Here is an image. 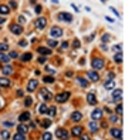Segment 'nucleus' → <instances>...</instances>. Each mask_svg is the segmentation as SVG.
<instances>
[{"label":"nucleus","instance_id":"f257e3e1","mask_svg":"<svg viewBox=\"0 0 125 140\" xmlns=\"http://www.w3.org/2000/svg\"><path fill=\"white\" fill-rule=\"evenodd\" d=\"M91 66H92V69H95V70H101V69H104V66H105V62H104V59H101V57H94L91 60Z\"/></svg>","mask_w":125,"mask_h":140},{"label":"nucleus","instance_id":"f03ea898","mask_svg":"<svg viewBox=\"0 0 125 140\" xmlns=\"http://www.w3.org/2000/svg\"><path fill=\"white\" fill-rule=\"evenodd\" d=\"M57 103H65L68 99H70V92H62V93H58L57 96L54 97Z\"/></svg>","mask_w":125,"mask_h":140},{"label":"nucleus","instance_id":"7ed1b4c3","mask_svg":"<svg viewBox=\"0 0 125 140\" xmlns=\"http://www.w3.org/2000/svg\"><path fill=\"white\" fill-rule=\"evenodd\" d=\"M50 36L53 37V39H58V37H61V36H62V29H61V27H58V26L51 27Z\"/></svg>","mask_w":125,"mask_h":140},{"label":"nucleus","instance_id":"20e7f679","mask_svg":"<svg viewBox=\"0 0 125 140\" xmlns=\"http://www.w3.org/2000/svg\"><path fill=\"white\" fill-rule=\"evenodd\" d=\"M55 136H57L58 139H61V140H67L70 134H68V132L64 130V129H57V130H55Z\"/></svg>","mask_w":125,"mask_h":140},{"label":"nucleus","instance_id":"39448f33","mask_svg":"<svg viewBox=\"0 0 125 140\" xmlns=\"http://www.w3.org/2000/svg\"><path fill=\"white\" fill-rule=\"evenodd\" d=\"M46 26H47V19L46 17H39V19L36 20V27L39 30H43Z\"/></svg>","mask_w":125,"mask_h":140},{"label":"nucleus","instance_id":"423d86ee","mask_svg":"<svg viewBox=\"0 0 125 140\" xmlns=\"http://www.w3.org/2000/svg\"><path fill=\"white\" fill-rule=\"evenodd\" d=\"M87 76H88V79L91 80V82H98L100 80V74L97 73V70H88V72H87Z\"/></svg>","mask_w":125,"mask_h":140},{"label":"nucleus","instance_id":"0eeeda50","mask_svg":"<svg viewBox=\"0 0 125 140\" xmlns=\"http://www.w3.org/2000/svg\"><path fill=\"white\" fill-rule=\"evenodd\" d=\"M111 136L115 137V139H118V140H121V139H122V132H121L119 127H112V129H111Z\"/></svg>","mask_w":125,"mask_h":140},{"label":"nucleus","instance_id":"6e6552de","mask_svg":"<svg viewBox=\"0 0 125 140\" xmlns=\"http://www.w3.org/2000/svg\"><path fill=\"white\" fill-rule=\"evenodd\" d=\"M10 30H12L14 34H17V36L23 33V27H22V24H12V26H10Z\"/></svg>","mask_w":125,"mask_h":140},{"label":"nucleus","instance_id":"1a4fd4ad","mask_svg":"<svg viewBox=\"0 0 125 140\" xmlns=\"http://www.w3.org/2000/svg\"><path fill=\"white\" fill-rule=\"evenodd\" d=\"M102 117V110L101 109H94L91 113V119L92 120H100Z\"/></svg>","mask_w":125,"mask_h":140},{"label":"nucleus","instance_id":"9d476101","mask_svg":"<svg viewBox=\"0 0 125 140\" xmlns=\"http://www.w3.org/2000/svg\"><path fill=\"white\" fill-rule=\"evenodd\" d=\"M58 20H64V22L70 23V22H72V16L70 13H60L58 15Z\"/></svg>","mask_w":125,"mask_h":140},{"label":"nucleus","instance_id":"9b49d317","mask_svg":"<svg viewBox=\"0 0 125 140\" xmlns=\"http://www.w3.org/2000/svg\"><path fill=\"white\" fill-rule=\"evenodd\" d=\"M37 52H39L40 54H43V56H50L51 53H53V50H51L50 47H44V46H41L37 49Z\"/></svg>","mask_w":125,"mask_h":140},{"label":"nucleus","instance_id":"f8f14e48","mask_svg":"<svg viewBox=\"0 0 125 140\" xmlns=\"http://www.w3.org/2000/svg\"><path fill=\"white\" fill-rule=\"evenodd\" d=\"M37 85H39V83H37V80L36 79H33V80H30L29 82V85H27V92H34V90L37 89Z\"/></svg>","mask_w":125,"mask_h":140},{"label":"nucleus","instance_id":"ddd939ff","mask_svg":"<svg viewBox=\"0 0 125 140\" xmlns=\"http://www.w3.org/2000/svg\"><path fill=\"white\" fill-rule=\"evenodd\" d=\"M71 134L74 136V137L81 136L82 134V127H81V126H74V127L71 129Z\"/></svg>","mask_w":125,"mask_h":140},{"label":"nucleus","instance_id":"4468645a","mask_svg":"<svg viewBox=\"0 0 125 140\" xmlns=\"http://www.w3.org/2000/svg\"><path fill=\"white\" fill-rule=\"evenodd\" d=\"M87 101H88V104H97V97H95V93H92V92L87 93Z\"/></svg>","mask_w":125,"mask_h":140},{"label":"nucleus","instance_id":"2eb2a0df","mask_svg":"<svg viewBox=\"0 0 125 140\" xmlns=\"http://www.w3.org/2000/svg\"><path fill=\"white\" fill-rule=\"evenodd\" d=\"M81 119H82V113L81 111H72V114H71V120L72 122H81Z\"/></svg>","mask_w":125,"mask_h":140},{"label":"nucleus","instance_id":"dca6fc26","mask_svg":"<svg viewBox=\"0 0 125 140\" xmlns=\"http://www.w3.org/2000/svg\"><path fill=\"white\" fill-rule=\"evenodd\" d=\"M112 99H114V100H117V101L122 99V90H121V89L114 90V92H112Z\"/></svg>","mask_w":125,"mask_h":140},{"label":"nucleus","instance_id":"f3484780","mask_svg":"<svg viewBox=\"0 0 125 140\" xmlns=\"http://www.w3.org/2000/svg\"><path fill=\"white\" fill-rule=\"evenodd\" d=\"M88 129H90V132H91V133H97V132H98V124H97V122H95V120H91V122H90Z\"/></svg>","mask_w":125,"mask_h":140},{"label":"nucleus","instance_id":"a211bd4d","mask_svg":"<svg viewBox=\"0 0 125 140\" xmlns=\"http://www.w3.org/2000/svg\"><path fill=\"white\" fill-rule=\"evenodd\" d=\"M41 96H43V99H44V100H47V101L53 99V96H51V93L48 92L47 89H41Z\"/></svg>","mask_w":125,"mask_h":140},{"label":"nucleus","instance_id":"6ab92c4d","mask_svg":"<svg viewBox=\"0 0 125 140\" xmlns=\"http://www.w3.org/2000/svg\"><path fill=\"white\" fill-rule=\"evenodd\" d=\"M2 73L4 76H10V74H13V67L12 66H9V64H6L4 67L2 69Z\"/></svg>","mask_w":125,"mask_h":140},{"label":"nucleus","instance_id":"aec40b11","mask_svg":"<svg viewBox=\"0 0 125 140\" xmlns=\"http://www.w3.org/2000/svg\"><path fill=\"white\" fill-rule=\"evenodd\" d=\"M19 120L22 122V123H26V122H29L30 120V113L29 111H26V113H22L19 116Z\"/></svg>","mask_w":125,"mask_h":140},{"label":"nucleus","instance_id":"412c9836","mask_svg":"<svg viewBox=\"0 0 125 140\" xmlns=\"http://www.w3.org/2000/svg\"><path fill=\"white\" fill-rule=\"evenodd\" d=\"M9 13H10V7H9V6H6V4H0V15L7 16Z\"/></svg>","mask_w":125,"mask_h":140},{"label":"nucleus","instance_id":"4be33fe9","mask_svg":"<svg viewBox=\"0 0 125 140\" xmlns=\"http://www.w3.org/2000/svg\"><path fill=\"white\" fill-rule=\"evenodd\" d=\"M29 129H30L29 126H26L24 123H22V124L19 126V127H17V132H19V133H22V134H26V133L29 132Z\"/></svg>","mask_w":125,"mask_h":140},{"label":"nucleus","instance_id":"5701e85b","mask_svg":"<svg viewBox=\"0 0 125 140\" xmlns=\"http://www.w3.org/2000/svg\"><path fill=\"white\" fill-rule=\"evenodd\" d=\"M115 87V82L114 80H107L105 83H104V89H107V90H111V89H114Z\"/></svg>","mask_w":125,"mask_h":140},{"label":"nucleus","instance_id":"b1692460","mask_svg":"<svg viewBox=\"0 0 125 140\" xmlns=\"http://www.w3.org/2000/svg\"><path fill=\"white\" fill-rule=\"evenodd\" d=\"M0 86L2 87H9L10 86V80L7 77H0Z\"/></svg>","mask_w":125,"mask_h":140},{"label":"nucleus","instance_id":"393cba45","mask_svg":"<svg viewBox=\"0 0 125 140\" xmlns=\"http://www.w3.org/2000/svg\"><path fill=\"white\" fill-rule=\"evenodd\" d=\"M77 82L80 83V86L81 87H88V80H85V79H82V77H77Z\"/></svg>","mask_w":125,"mask_h":140},{"label":"nucleus","instance_id":"a878e982","mask_svg":"<svg viewBox=\"0 0 125 140\" xmlns=\"http://www.w3.org/2000/svg\"><path fill=\"white\" fill-rule=\"evenodd\" d=\"M31 57H33V54H31L30 52H27V53L22 54V60H23V62H30Z\"/></svg>","mask_w":125,"mask_h":140},{"label":"nucleus","instance_id":"bb28decb","mask_svg":"<svg viewBox=\"0 0 125 140\" xmlns=\"http://www.w3.org/2000/svg\"><path fill=\"white\" fill-rule=\"evenodd\" d=\"M0 62H3V63H6V64H7V63L10 62V57L2 52V53H0Z\"/></svg>","mask_w":125,"mask_h":140},{"label":"nucleus","instance_id":"cd10ccee","mask_svg":"<svg viewBox=\"0 0 125 140\" xmlns=\"http://www.w3.org/2000/svg\"><path fill=\"white\" fill-rule=\"evenodd\" d=\"M114 62L115 63H122V53L118 52L117 54H114Z\"/></svg>","mask_w":125,"mask_h":140},{"label":"nucleus","instance_id":"c85d7f7f","mask_svg":"<svg viewBox=\"0 0 125 140\" xmlns=\"http://www.w3.org/2000/svg\"><path fill=\"white\" fill-rule=\"evenodd\" d=\"M47 110H48V106H47V104H40V107H39V113H40V114H46Z\"/></svg>","mask_w":125,"mask_h":140},{"label":"nucleus","instance_id":"c756f323","mask_svg":"<svg viewBox=\"0 0 125 140\" xmlns=\"http://www.w3.org/2000/svg\"><path fill=\"white\" fill-rule=\"evenodd\" d=\"M0 137H2L3 140H9L10 139V133L7 130H2L0 132Z\"/></svg>","mask_w":125,"mask_h":140},{"label":"nucleus","instance_id":"7c9ffc66","mask_svg":"<svg viewBox=\"0 0 125 140\" xmlns=\"http://www.w3.org/2000/svg\"><path fill=\"white\" fill-rule=\"evenodd\" d=\"M13 140H26V134H22L17 132L16 134H13Z\"/></svg>","mask_w":125,"mask_h":140},{"label":"nucleus","instance_id":"2f4dec72","mask_svg":"<svg viewBox=\"0 0 125 140\" xmlns=\"http://www.w3.org/2000/svg\"><path fill=\"white\" fill-rule=\"evenodd\" d=\"M43 82L46 83V85H47V83H48V85H51V83H54V77H53V76H44Z\"/></svg>","mask_w":125,"mask_h":140},{"label":"nucleus","instance_id":"473e14b6","mask_svg":"<svg viewBox=\"0 0 125 140\" xmlns=\"http://www.w3.org/2000/svg\"><path fill=\"white\" fill-rule=\"evenodd\" d=\"M47 113H48V116H50V117H54V116H55V113H57V109H55L54 106H53V107H48Z\"/></svg>","mask_w":125,"mask_h":140},{"label":"nucleus","instance_id":"72a5a7b5","mask_svg":"<svg viewBox=\"0 0 125 140\" xmlns=\"http://www.w3.org/2000/svg\"><path fill=\"white\" fill-rule=\"evenodd\" d=\"M47 46H50V47H57L58 43H57L54 39H50V40H47Z\"/></svg>","mask_w":125,"mask_h":140},{"label":"nucleus","instance_id":"f704fd0d","mask_svg":"<svg viewBox=\"0 0 125 140\" xmlns=\"http://www.w3.org/2000/svg\"><path fill=\"white\" fill-rule=\"evenodd\" d=\"M31 103H33V99H31V97H26V99H24V106L26 107H30Z\"/></svg>","mask_w":125,"mask_h":140},{"label":"nucleus","instance_id":"c9c22d12","mask_svg":"<svg viewBox=\"0 0 125 140\" xmlns=\"http://www.w3.org/2000/svg\"><path fill=\"white\" fill-rule=\"evenodd\" d=\"M41 139H43V140H51V133H48V132L43 133V136H41Z\"/></svg>","mask_w":125,"mask_h":140},{"label":"nucleus","instance_id":"e433bc0d","mask_svg":"<svg viewBox=\"0 0 125 140\" xmlns=\"http://www.w3.org/2000/svg\"><path fill=\"white\" fill-rule=\"evenodd\" d=\"M41 126H43V127H50V126H51V120H43V122H41Z\"/></svg>","mask_w":125,"mask_h":140},{"label":"nucleus","instance_id":"4c0bfd02","mask_svg":"<svg viewBox=\"0 0 125 140\" xmlns=\"http://www.w3.org/2000/svg\"><path fill=\"white\" fill-rule=\"evenodd\" d=\"M9 50V46L6 43H0V52H6Z\"/></svg>","mask_w":125,"mask_h":140},{"label":"nucleus","instance_id":"58836bf2","mask_svg":"<svg viewBox=\"0 0 125 140\" xmlns=\"http://www.w3.org/2000/svg\"><path fill=\"white\" fill-rule=\"evenodd\" d=\"M72 47H74V49H80V40L78 39H74V41H72Z\"/></svg>","mask_w":125,"mask_h":140},{"label":"nucleus","instance_id":"ea45409f","mask_svg":"<svg viewBox=\"0 0 125 140\" xmlns=\"http://www.w3.org/2000/svg\"><path fill=\"white\" fill-rule=\"evenodd\" d=\"M110 34H104V36L101 37V40H102V43H107V41H110Z\"/></svg>","mask_w":125,"mask_h":140},{"label":"nucleus","instance_id":"a19ab883","mask_svg":"<svg viewBox=\"0 0 125 140\" xmlns=\"http://www.w3.org/2000/svg\"><path fill=\"white\" fill-rule=\"evenodd\" d=\"M117 114H119V116L122 114V104H118L117 106Z\"/></svg>","mask_w":125,"mask_h":140},{"label":"nucleus","instance_id":"79ce46f5","mask_svg":"<svg viewBox=\"0 0 125 140\" xmlns=\"http://www.w3.org/2000/svg\"><path fill=\"white\" fill-rule=\"evenodd\" d=\"M17 56H19V54H17V52H10L9 57H10V59H16V57H17Z\"/></svg>","mask_w":125,"mask_h":140},{"label":"nucleus","instance_id":"37998d69","mask_svg":"<svg viewBox=\"0 0 125 140\" xmlns=\"http://www.w3.org/2000/svg\"><path fill=\"white\" fill-rule=\"evenodd\" d=\"M46 60H47V57H44V56H40V57H39V63H41V64H44Z\"/></svg>","mask_w":125,"mask_h":140},{"label":"nucleus","instance_id":"c03bdc74","mask_svg":"<svg viewBox=\"0 0 125 140\" xmlns=\"http://www.w3.org/2000/svg\"><path fill=\"white\" fill-rule=\"evenodd\" d=\"M110 120L112 122V123H117V122H118V116H115V114H112V116L110 117Z\"/></svg>","mask_w":125,"mask_h":140},{"label":"nucleus","instance_id":"a18cd8bd","mask_svg":"<svg viewBox=\"0 0 125 140\" xmlns=\"http://www.w3.org/2000/svg\"><path fill=\"white\" fill-rule=\"evenodd\" d=\"M122 50V46L121 44H117V46H114V52H121Z\"/></svg>","mask_w":125,"mask_h":140},{"label":"nucleus","instance_id":"49530a36","mask_svg":"<svg viewBox=\"0 0 125 140\" xmlns=\"http://www.w3.org/2000/svg\"><path fill=\"white\" fill-rule=\"evenodd\" d=\"M10 7H12V9H17V3L14 2V0H12V2H10Z\"/></svg>","mask_w":125,"mask_h":140},{"label":"nucleus","instance_id":"de8ad7c7","mask_svg":"<svg viewBox=\"0 0 125 140\" xmlns=\"http://www.w3.org/2000/svg\"><path fill=\"white\" fill-rule=\"evenodd\" d=\"M19 46L26 47V46H27V41H26V40H20V41H19Z\"/></svg>","mask_w":125,"mask_h":140},{"label":"nucleus","instance_id":"09e8293b","mask_svg":"<svg viewBox=\"0 0 125 140\" xmlns=\"http://www.w3.org/2000/svg\"><path fill=\"white\" fill-rule=\"evenodd\" d=\"M19 22H20V24H24V23H26V19H24V16H20V17H19Z\"/></svg>","mask_w":125,"mask_h":140},{"label":"nucleus","instance_id":"8fccbe9b","mask_svg":"<svg viewBox=\"0 0 125 140\" xmlns=\"http://www.w3.org/2000/svg\"><path fill=\"white\" fill-rule=\"evenodd\" d=\"M46 70H47L48 73H50V74H54V73H55V70H54V69H51V67H46Z\"/></svg>","mask_w":125,"mask_h":140},{"label":"nucleus","instance_id":"3c124183","mask_svg":"<svg viewBox=\"0 0 125 140\" xmlns=\"http://www.w3.org/2000/svg\"><path fill=\"white\" fill-rule=\"evenodd\" d=\"M68 44H70L68 41H62V43H61V47H62V49H67V47H68Z\"/></svg>","mask_w":125,"mask_h":140},{"label":"nucleus","instance_id":"603ef678","mask_svg":"<svg viewBox=\"0 0 125 140\" xmlns=\"http://www.w3.org/2000/svg\"><path fill=\"white\" fill-rule=\"evenodd\" d=\"M41 9H43V7H41L40 4H37V6H36V13H40V12H41Z\"/></svg>","mask_w":125,"mask_h":140},{"label":"nucleus","instance_id":"864d4df0","mask_svg":"<svg viewBox=\"0 0 125 140\" xmlns=\"http://www.w3.org/2000/svg\"><path fill=\"white\" fill-rule=\"evenodd\" d=\"M17 96H19V97H23V96H24L23 90H17Z\"/></svg>","mask_w":125,"mask_h":140},{"label":"nucleus","instance_id":"5fc2aeb1","mask_svg":"<svg viewBox=\"0 0 125 140\" xmlns=\"http://www.w3.org/2000/svg\"><path fill=\"white\" fill-rule=\"evenodd\" d=\"M3 124H4L6 127H10V126H13V123H12V122H4Z\"/></svg>","mask_w":125,"mask_h":140},{"label":"nucleus","instance_id":"6e6d98bb","mask_svg":"<svg viewBox=\"0 0 125 140\" xmlns=\"http://www.w3.org/2000/svg\"><path fill=\"white\" fill-rule=\"evenodd\" d=\"M36 126H37L36 122H31V123H30V127H31V129H36Z\"/></svg>","mask_w":125,"mask_h":140},{"label":"nucleus","instance_id":"4d7b16f0","mask_svg":"<svg viewBox=\"0 0 125 140\" xmlns=\"http://www.w3.org/2000/svg\"><path fill=\"white\" fill-rule=\"evenodd\" d=\"M81 140H91V139H90L88 136H85V134H84V136H81Z\"/></svg>","mask_w":125,"mask_h":140},{"label":"nucleus","instance_id":"13d9d810","mask_svg":"<svg viewBox=\"0 0 125 140\" xmlns=\"http://www.w3.org/2000/svg\"><path fill=\"white\" fill-rule=\"evenodd\" d=\"M101 49H102V50H108V47H107V46H105V43H102V46H101Z\"/></svg>","mask_w":125,"mask_h":140},{"label":"nucleus","instance_id":"bf43d9fd","mask_svg":"<svg viewBox=\"0 0 125 140\" xmlns=\"http://www.w3.org/2000/svg\"><path fill=\"white\" fill-rule=\"evenodd\" d=\"M65 76H67V77H71L72 73H71V72H67V73H65Z\"/></svg>","mask_w":125,"mask_h":140},{"label":"nucleus","instance_id":"052dcab7","mask_svg":"<svg viewBox=\"0 0 125 140\" xmlns=\"http://www.w3.org/2000/svg\"><path fill=\"white\" fill-rule=\"evenodd\" d=\"M6 22V19H4V17H0V24H2V23H4Z\"/></svg>","mask_w":125,"mask_h":140},{"label":"nucleus","instance_id":"680f3d73","mask_svg":"<svg viewBox=\"0 0 125 140\" xmlns=\"http://www.w3.org/2000/svg\"><path fill=\"white\" fill-rule=\"evenodd\" d=\"M30 3H33V4H36V0H30Z\"/></svg>","mask_w":125,"mask_h":140}]
</instances>
